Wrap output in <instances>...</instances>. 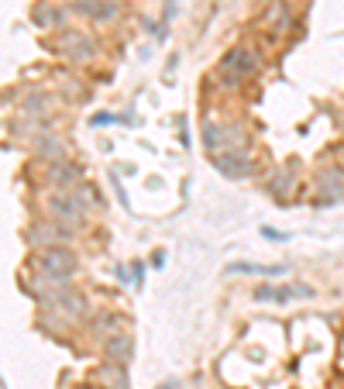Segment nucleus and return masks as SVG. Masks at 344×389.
Returning a JSON list of instances; mask_svg holds the SVG:
<instances>
[{"instance_id":"1","label":"nucleus","mask_w":344,"mask_h":389,"mask_svg":"<svg viewBox=\"0 0 344 389\" xmlns=\"http://www.w3.org/2000/svg\"><path fill=\"white\" fill-rule=\"evenodd\" d=\"M203 145L210 155L221 152H245V131L234 124H203Z\"/></svg>"},{"instance_id":"2","label":"nucleus","mask_w":344,"mask_h":389,"mask_svg":"<svg viewBox=\"0 0 344 389\" xmlns=\"http://www.w3.org/2000/svg\"><path fill=\"white\" fill-rule=\"evenodd\" d=\"M313 193H317V203H320V207L341 203L344 200V169L341 166H324V169L317 173Z\"/></svg>"},{"instance_id":"3","label":"nucleus","mask_w":344,"mask_h":389,"mask_svg":"<svg viewBox=\"0 0 344 389\" xmlns=\"http://www.w3.org/2000/svg\"><path fill=\"white\" fill-rule=\"evenodd\" d=\"M49 214H52L55 221H62V224H83L86 207L73 190H59V193L49 196Z\"/></svg>"},{"instance_id":"4","label":"nucleus","mask_w":344,"mask_h":389,"mask_svg":"<svg viewBox=\"0 0 344 389\" xmlns=\"http://www.w3.org/2000/svg\"><path fill=\"white\" fill-rule=\"evenodd\" d=\"M255 69H258V55L252 49H234V52H227V55L221 59V76H227L231 83L252 76Z\"/></svg>"},{"instance_id":"5","label":"nucleus","mask_w":344,"mask_h":389,"mask_svg":"<svg viewBox=\"0 0 344 389\" xmlns=\"http://www.w3.org/2000/svg\"><path fill=\"white\" fill-rule=\"evenodd\" d=\"M24 238H28L31 248H52V245H62L69 238V224H62V221H42V224L28 227Z\"/></svg>"},{"instance_id":"6","label":"nucleus","mask_w":344,"mask_h":389,"mask_svg":"<svg viewBox=\"0 0 344 389\" xmlns=\"http://www.w3.org/2000/svg\"><path fill=\"white\" fill-rule=\"evenodd\" d=\"M214 169L227 180H245V176H252V159L245 152H221V155H214Z\"/></svg>"},{"instance_id":"7","label":"nucleus","mask_w":344,"mask_h":389,"mask_svg":"<svg viewBox=\"0 0 344 389\" xmlns=\"http://www.w3.org/2000/svg\"><path fill=\"white\" fill-rule=\"evenodd\" d=\"M45 180H49V187H55V190H76V187L83 183V169L73 166V162H66V159H59V162L49 166Z\"/></svg>"},{"instance_id":"8","label":"nucleus","mask_w":344,"mask_h":389,"mask_svg":"<svg viewBox=\"0 0 344 389\" xmlns=\"http://www.w3.org/2000/svg\"><path fill=\"white\" fill-rule=\"evenodd\" d=\"M131 352H135V345H131V338L124 331H117V334H110L103 341V358L114 362V365H128L131 362Z\"/></svg>"},{"instance_id":"9","label":"nucleus","mask_w":344,"mask_h":389,"mask_svg":"<svg viewBox=\"0 0 344 389\" xmlns=\"http://www.w3.org/2000/svg\"><path fill=\"white\" fill-rule=\"evenodd\" d=\"M59 52H66V59L86 62V59L93 55V45H89V38L80 35V31H66V35L59 38Z\"/></svg>"},{"instance_id":"10","label":"nucleus","mask_w":344,"mask_h":389,"mask_svg":"<svg viewBox=\"0 0 344 389\" xmlns=\"http://www.w3.org/2000/svg\"><path fill=\"white\" fill-rule=\"evenodd\" d=\"M293 296H313L310 286H258L255 300L258 303H286Z\"/></svg>"},{"instance_id":"11","label":"nucleus","mask_w":344,"mask_h":389,"mask_svg":"<svg viewBox=\"0 0 344 389\" xmlns=\"http://www.w3.org/2000/svg\"><path fill=\"white\" fill-rule=\"evenodd\" d=\"M96 379L107 383V389H131L128 386V365H114V362H103L96 369Z\"/></svg>"},{"instance_id":"12","label":"nucleus","mask_w":344,"mask_h":389,"mask_svg":"<svg viewBox=\"0 0 344 389\" xmlns=\"http://www.w3.org/2000/svg\"><path fill=\"white\" fill-rule=\"evenodd\" d=\"M227 276H282L286 273V266H258V262H231L227 269H224Z\"/></svg>"},{"instance_id":"13","label":"nucleus","mask_w":344,"mask_h":389,"mask_svg":"<svg viewBox=\"0 0 344 389\" xmlns=\"http://www.w3.org/2000/svg\"><path fill=\"white\" fill-rule=\"evenodd\" d=\"M268 193H275V196H286L293 187H296V169H289V166H279L272 176H268Z\"/></svg>"},{"instance_id":"14","label":"nucleus","mask_w":344,"mask_h":389,"mask_svg":"<svg viewBox=\"0 0 344 389\" xmlns=\"http://www.w3.org/2000/svg\"><path fill=\"white\" fill-rule=\"evenodd\" d=\"M38 155H42V159H49V162H59V159L66 155L62 138H55V135H42V141H38Z\"/></svg>"},{"instance_id":"15","label":"nucleus","mask_w":344,"mask_h":389,"mask_svg":"<svg viewBox=\"0 0 344 389\" xmlns=\"http://www.w3.org/2000/svg\"><path fill=\"white\" fill-rule=\"evenodd\" d=\"M268 21H272V31H286V28H289V17L282 14V7H279V3H272V7H268Z\"/></svg>"},{"instance_id":"16","label":"nucleus","mask_w":344,"mask_h":389,"mask_svg":"<svg viewBox=\"0 0 344 389\" xmlns=\"http://www.w3.org/2000/svg\"><path fill=\"white\" fill-rule=\"evenodd\" d=\"M45 110H49V97L31 94V97L24 100V114H45Z\"/></svg>"},{"instance_id":"17","label":"nucleus","mask_w":344,"mask_h":389,"mask_svg":"<svg viewBox=\"0 0 344 389\" xmlns=\"http://www.w3.org/2000/svg\"><path fill=\"white\" fill-rule=\"evenodd\" d=\"M59 21H62V14H52V10H45V7L35 10V24H42V28H52V24H59Z\"/></svg>"},{"instance_id":"18","label":"nucleus","mask_w":344,"mask_h":389,"mask_svg":"<svg viewBox=\"0 0 344 389\" xmlns=\"http://www.w3.org/2000/svg\"><path fill=\"white\" fill-rule=\"evenodd\" d=\"M114 324H117V317H114V313H103V317H100L96 331H100V338H103V341L110 338V327H114Z\"/></svg>"},{"instance_id":"19","label":"nucleus","mask_w":344,"mask_h":389,"mask_svg":"<svg viewBox=\"0 0 344 389\" xmlns=\"http://www.w3.org/2000/svg\"><path fill=\"white\" fill-rule=\"evenodd\" d=\"M62 90H66V94H73V97H80V87H76V80H73V76H62Z\"/></svg>"},{"instance_id":"20","label":"nucleus","mask_w":344,"mask_h":389,"mask_svg":"<svg viewBox=\"0 0 344 389\" xmlns=\"http://www.w3.org/2000/svg\"><path fill=\"white\" fill-rule=\"evenodd\" d=\"M261 234L272 238V241H286V234H279V231H272V227H261Z\"/></svg>"},{"instance_id":"21","label":"nucleus","mask_w":344,"mask_h":389,"mask_svg":"<svg viewBox=\"0 0 344 389\" xmlns=\"http://www.w3.org/2000/svg\"><path fill=\"white\" fill-rule=\"evenodd\" d=\"M110 121H114L110 114H93V124H110Z\"/></svg>"},{"instance_id":"22","label":"nucleus","mask_w":344,"mask_h":389,"mask_svg":"<svg viewBox=\"0 0 344 389\" xmlns=\"http://www.w3.org/2000/svg\"><path fill=\"white\" fill-rule=\"evenodd\" d=\"M159 389H172V383H166V386H159Z\"/></svg>"},{"instance_id":"23","label":"nucleus","mask_w":344,"mask_h":389,"mask_svg":"<svg viewBox=\"0 0 344 389\" xmlns=\"http://www.w3.org/2000/svg\"><path fill=\"white\" fill-rule=\"evenodd\" d=\"M80 389H93V386H80Z\"/></svg>"}]
</instances>
